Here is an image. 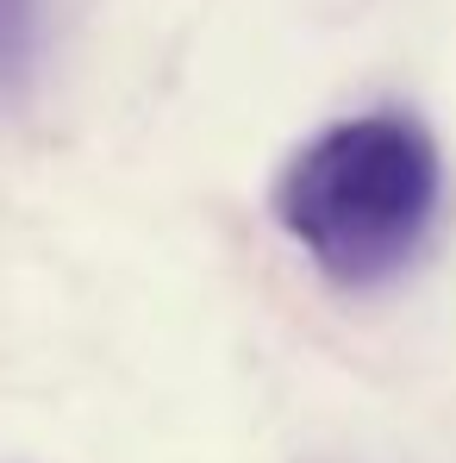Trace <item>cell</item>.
I'll return each mask as SVG.
<instances>
[{
  "mask_svg": "<svg viewBox=\"0 0 456 463\" xmlns=\"http://www.w3.org/2000/svg\"><path fill=\"white\" fill-rule=\"evenodd\" d=\"M438 194L432 132L406 113H357L294 151L275 182V220L338 288H376L432 238Z\"/></svg>",
  "mask_w": 456,
  "mask_h": 463,
  "instance_id": "1",
  "label": "cell"
},
{
  "mask_svg": "<svg viewBox=\"0 0 456 463\" xmlns=\"http://www.w3.org/2000/svg\"><path fill=\"white\" fill-rule=\"evenodd\" d=\"M44 0H0V94H19L38 70Z\"/></svg>",
  "mask_w": 456,
  "mask_h": 463,
  "instance_id": "2",
  "label": "cell"
}]
</instances>
